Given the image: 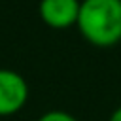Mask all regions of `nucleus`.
<instances>
[{"mask_svg":"<svg viewBox=\"0 0 121 121\" xmlns=\"http://www.w3.org/2000/svg\"><path fill=\"white\" fill-rule=\"evenodd\" d=\"M26 79L9 68H0V117L17 113L28 100Z\"/></svg>","mask_w":121,"mask_h":121,"instance_id":"2","label":"nucleus"},{"mask_svg":"<svg viewBox=\"0 0 121 121\" xmlns=\"http://www.w3.org/2000/svg\"><path fill=\"white\" fill-rule=\"evenodd\" d=\"M36 121H79V119L68 112H62V110H49V112L42 113Z\"/></svg>","mask_w":121,"mask_h":121,"instance_id":"4","label":"nucleus"},{"mask_svg":"<svg viewBox=\"0 0 121 121\" xmlns=\"http://www.w3.org/2000/svg\"><path fill=\"white\" fill-rule=\"evenodd\" d=\"M108 121H121V106H117V108L112 112V115H110Z\"/></svg>","mask_w":121,"mask_h":121,"instance_id":"5","label":"nucleus"},{"mask_svg":"<svg viewBox=\"0 0 121 121\" xmlns=\"http://www.w3.org/2000/svg\"><path fill=\"white\" fill-rule=\"evenodd\" d=\"M81 0H40L38 15L51 28H68L78 23Z\"/></svg>","mask_w":121,"mask_h":121,"instance_id":"3","label":"nucleus"},{"mask_svg":"<svg viewBox=\"0 0 121 121\" xmlns=\"http://www.w3.org/2000/svg\"><path fill=\"white\" fill-rule=\"evenodd\" d=\"M76 25L93 45H115L121 42V0H81Z\"/></svg>","mask_w":121,"mask_h":121,"instance_id":"1","label":"nucleus"}]
</instances>
